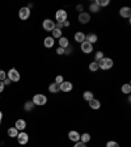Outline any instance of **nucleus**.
Returning a JSON list of instances; mask_svg holds the SVG:
<instances>
[{
	"instance_id": "20e7f679",
	"label": "nucleus",
	"mask_w": 131,
	"mask_h": 147,
	"mask_svg": "<svg viewBox=\"0 0 131 147\" xmlns=\"http://www.w3.org/2000/svg\"><path fill=\"white\" fill-rule=\"evenodd\" d=\"M67 17H68V13H67V11H64V9H58L56 13H55V20H56V22H64L67 20Z\"/></svg>"
},
{
	"instance_id": "7ed1b4c3",
	"label": "nucleus",
	"mask_w": 131,
	"mask_h": 147,
	"mask_svg": "<svg viewBox=\"0 0 131 147\" xmlns=\"http://www.w3.org/2000/svg\"><path fill=\"white\" fill-rule=\"evenodd\" d=\"M7 78H8L11 82H20V79H21V75H20V72H18L16 68H11V70L8 71V74H7Z\"/></svg>"
},
{
	"instance_id": "2eb2a0df",
	"label": "nucleus",
	"mask_w": 131,
	"mask_h": 147,
	"mask_svg": "<svg viewBox=\"0 0 131 147\" xmlns=\"http://www.w3.org/2000/svg\"><path fill=\"white\" fill-rule=\"evenodd\" d=\"M85 41L89 43H92V45H95V43L98 41V37H97V34H95V33L85 34Z\"/></svg>"
},
{
	"instance_id": "a211bd4d",
	"label": "nucleus",
	"mask_w": 131,
	"mask_h": 147,
	"mask_svg": "<svg viewBox=\"0 0 131 147\" xmlns=\"http://www.w3.org/2000/svg\"><path fill=\"white\" fill-rule=\"evenodd\" d=\"M58 43H59V47H62V49H66L67 46H70V41H68L67 37H60L58 40Z\"/></svg>"
},
{
	"instance_id": "4be33fe9",
	"label": "nucleus",
	"mask_w": 131,
	"mask_h": 147,
	"mask_svg": "<svg viewBox=\"0 0 131 147\" xmlns=\"http://www.w3.org/2000/svg\"><path fill=\"white\" fill-rule=\"evenodd\" d=\"M121 91H122V93H125V95H130V93H131V84H130V83L123 84L122 88H121Z\"/></svg>"
},
{
	"instance_id": "473e14b6",
	"label": "nucleus",
	"mask_w": 131,
	"mask_h": 147,
	"mask_svg": "<svg viewBox=\"0 0 131 147\" xmlns=\"http://www.w3.org/2000/svg\"><path fill=\"white\" fill-rule=\"evenodd\" d=\"M72 46H67V47H66V49H64V54H66V55H71V54H72Z\"/></svg>"
},
{
	"instance_id": "a878e982",
	"label": "nucleus",
	"mask_w": 131,
	"mask_h": 147,
	"mask_svg": "<svg viewBox=\"0 0 131 147\" xmlns=\"http://www.w3.org/2000/svg\"><path fill=\"white\" fill-rule=\"evenodd\" d=\"M34 107H36V105L33 104V101H26V102L24 104V110H26V112H30V110L34 109Z\"/></svg>"
},
{
	"instance_id": "393cba45",
	"label": "nucleus",
	"mask_w": 131,
	"mask_h": 147,
	"mask_svg": "<svg viewBox=\"0 0 131 147\" xmlns=\"http://www.w3.org/2000/svg\"><path fill=\"white\" fill-rule=\"evenodd\" d=\"M88 68H89V71H92V72H96V71L100 70V68H98V63H97V62H95V61L89 63Z\"/></svg>"
},
{
	"instance_id": "e433bc0d",
	"label": "nucleus",
	"mask_w": 131,
	"mask_h": 147,
	"mask_svg": "<svg viewBox=\"0 0 131 147\" xmlns=\"http://www.w3.org/2000/svg\"><path fill=\"white\" fill-rule=\"evenodd\" d=\"M4 88H5V86H4V83L3 82H0V93L4 91Z\"/></svg>"
},
{
	"instance_id": "dca6fc26",
	"label": "nucleus",
	"mask_w": 131,
	"mask_h": 147,
	"mask_svg": "<svg viewBox=\"0 0 131 147\" xmlns=\"http://www.w3.org/2000/svg\"><path fill=\"white\" fill-rule=\"evenodd\" d=\"M88 104H89V107H91V109H93V110H98L101 108V102L97 98H92L91 101H88Z\"/></svg>"
},
{
	"instance_id": "5701e85b",
	"label": "nucleus",
	"mask_w": 131,
	"mask_h": 147,
	"mask_svg": "<svg viewBox=\"0 0 131 147\" xmlns=\"http://www.w3.org/2000/svg\"><path fill=\"white\" fill-rule=\"evenodd\" d=\"M51 34H52L51 37H52V38H54V40H55V38H58V40H59L60 37H63V32H62L60 29H56V28H55L54 30L51 32Z\"/></svg>"
},
{
	"instance_id": "9b49d317",
	"label": "nucleus",
	"mask_w": 131,
	"mask_h": 147,
	"mask_svg": "<svg viewBox=\"0 0 131 147\" xmlns=\"http://www.w3.org/2000/svg\"><path fill=\"white\" fill-rule=\"evenodd\" d=\"M119 16L123 18H130L131 17V8L130 7H122L119 9Z\"/></svg>"
},
{
	"instance_id": "aec40b11",
	"label": "nucleus",
	"mask_w": 131,
	"mask_h": 147,
	"mask_svg": "<svg viewBox=\"0 0 131 147\" xmlns=\"http://www.w3.org/2000/svg\"><path fill=\"white\" fill-rule=\"evenodd\" d=\"M49 91L51 92V93H58V92H60V87H59V84H56V83H51L49 86Z\"/></svg>"
},
{
	"instance_id": "f704fd0d",
	"label": "nucleus",
	"mask_w": 131,
	"mask_h": 147,
	"mask_svg": "<svg viewBox=\"0 0 131 147\" xmlns=\"http://www.w3.org/2000/svg\"><path fill=\"white\" fill-rule=\"evenodd\" d=\"M56 54H58V55H63L64 54V49H62V47H58V49H56Z\"/></svg>"
},
{
	"instance_id": "f8f14e48",
	"label": "nucleus",
	"mask_w": 131,
	"mask_h": 147,
	"mask_svg": "<svg viewBox=\"0 0 131 147\" xmlns=\"http://www.w3.org/2000/svg\"><path fill=\"white\" fill-rule=\"evenodd\" d=\"M68 139H70L71 142H79L80 141V133L76 131V130H71L70 133H68Z\"/></svg>"
},
{
	"instance_id": "0eeeda50",
	"label": "nucleus",
	"mask_w": 131,
	"mask_h": 147,
	"mask_svg": "<svg viewBox=\"0 0 131 147\" xmlns=\"http://www.w3.org/2000/svg\"><path fill=\"white\" fill-rule=\"evenodd\" d=\"M16 138H17V142L21 144V146H25V144L29 142V134H26L25 131H20Z\"/></svg>"
},
{
	"instance_id": "f3484780",
	"label": "nucleus",
	"mask_w": 131,
	"mask_h": 147,
	"mask_svg": "<svg viewBox=\"0 0 131 147\" xmlns=\"http://www.w3.org/2000/svg\"><path fill=\"white\" fill-rule=\"evenodd\" d=\"M43 45H45L46 49H51L52 46L55 45V40L52 37H46L45 41H43Z\"/></svg>"
},
{
	"instance_id": "423d86ee",
	"label": "nucleus",
	"mask_w": 131,
	"mask_h": 147,
	"mask_svg": "<svg viewBox=\"0 0 131 147\" xmlns=\"http://www.w3.org/2000/svg\"><path fill=\"white\" fill-rule=\"evenodd\" d=\"M30 13H32V11L28 8V7H22V8L18 11V18L22 20V21H25V20H28V18L30 17Z\"/></svg>"
},
{
	"instance_id": "4c0bfd02",
	"label": "nucleus",
	"mask_w": 131,
	"mask_h": 147,
	"mask_svg": "<svg viewBox=\"0 0 131 147\" xmlns=\"http://www.w3.org/2000/svg\"><path fill=\"white\" fill-rule=\"evenodd\" d=\"M3 83H4V86H9V84H11V83H12V82H11V80H9V79H8V78H7V79H5V80H4V82H3Z\"/></svg>"
},
{
	"instance_id": "c756f323",
	"label": "nucleus",
	"mask_w": 131,
	"mask_h": 147,
	"mask_svg": "<svg viewBox=\"0 0 131 147\" xmlns=\"http://www.w3.org/2000/svg\"><path fill=\"white\" fill-rule=\"evenodd\" d=\"M106 147H119V143L117 141H109L106 143Z\"/></svg>"
},
{
	"instance_id": "7c9ffc66",
	"label": "nucleus",
	"mask_w": 131,
	"mask_h": 147,
	"mask_svg": "<svg viewBox=\"0 0 131 147\" xmlns=\"http://www.w3.org/2000/svg\"><path fill=\"white\" fill-rule=\"evenodd\" d=\"M63 82H64V78L62 76V75H56V76H55V82L54 83H56V84H62Z\"/></svg>"
},
{
	"instance_id": "2f4dec72",
	"label": "nucleus",
	"mask_w": 131,
	"mask_h": 147,
	"mask_svg": "<svg viewBox=\"0 0 131 147\" xmlns=\"http://www.w3.org/2000/svg\"><path fill=\"white\" fill-rule=\"evenodd\" d=\"M7 79V72L4 70H0V82H4Z\"/></svg>"
},
{
	"instance_id": "f257e3e1",
	"label": "nucleus",
	"mask_w": 131,
	"mask_h": 147,
	"mask_svg": "<svg viewBox=\"0 0 131 147\" xmlns=\"http://www.w3.org/2000/svg\"><path fill=\"white\" fill-rule=\"evenodd\" d=\"M97 63H98V68L102 71H107V70H110V68H113V66H114L113 59L107 58V57H104V58L101 59L100 62H97Z\"/></svg>"
},
{
	"instance_id": "412c9836",
	"label": "nucleus",
	"mask_w": 131,
	"mask_h": 147,
	"mask_svg": "<svg viewBox=\"0 0 131 147\" xmlns=\"http://www.w3.org/2000/svg\"><path fill=\"white\" fill-rule=\"evenodd\" d=\"M83 98L85 101H91L92 98H95V95H93V92L92 91H85L83 93Z\"/></svg>"
},
{
	"instance_id": "c9c22d12",
	"label": "nucleus",
	"mask_w": 131,
	"mask_h": 147,
	"mask_svg": "<svg viewBox=\"0 0 131 147\" xmlns=\"http://www.w3.org/2000/svg\"><path fill=\"white\" fill-rule=\"evenodd\" d=\"M83 9H84V7H83L81 4H79V5H76V11H77V12H79V13H81V12H83Z\"/></svg>"
},
{
	"instance_id": "ea45409f",
	"label": "nucleus",
	"mask_w": 131,
	"mask_h": 147,
	"mask_svg": "<svg viewBox=\"0 0 131 147\" xmlns=\"http://www.w3.org/2000/svg\"><path fill=\"white\" fill-rule=\"evenodd\" d=\"M1 119H3V113L0 112V122H1Z\"/></svg>"
},
{
	"instance_id": "cd10ccee",
	"label": "nucleus",
	"mask_w": 131,
	"mask_h": 147,
	"mask_svg": "<svg viewBox=\"0 0 131 147\" xmlns=\"http://www.w3.org/2000/svg\"><path fill=\"white\" fill-rule=\"evenodd\" d=\"M89 11H91L92 13H97L98 11H100V7H98L96 3H92L91 5H89Z\"/></svg>"
},
{
	"instance_id": "6e6552de",
	"label": "nucleus",
	"mask_w": 131,
	"mask_h": 147,
	"mask_svg": "<svg viewBox=\"0 0 131 147\" xmlns=\"http://www.w3.org/2000/svg\"><path fill=\"white\" fill-rule=\"evenodd\" d=\"M77 20H79V22H81V24H88V22L91 21V13L84 12V11H83L81 13H79Z\"/></svg>"
},
{
	"instance_id": "72a5a7b5",
	"label": "nucleus",
	"mask_w": 131,
	"mask_h": 147,
	"mask_svg": "<svg viewBox=\"0 0 131 147\" xmlns=\"http://www.w3.org/2000/svg\"><path fill=\"white\" fill-rule=\"evenodd\" d=\"M73 147H87V143H83L81 141H79V142H76V143L73 144Z\"/></svg>"
},
{
	"instance_id": "ddd939ff",
	"label": "nucleus",
	"mask_w": 131,
	"mask_h": 147,
	"mask_svg": "<svg viewBox=\"0 0 131 147\" xmlns=\"http://www.w3.org/2000/svg\"><path fill=\"white\" fill-rule=\"evenodd\" d=\"M15 127L18 130V133L20 131H24L25 127H26V121L25 119H17L15 123Z\"/></svg>"
},
{
	"instance_id": "bb28decb",
	"label": "nucleus",
	"mask_w": 131,
	"mask_h": 147,
	"mask_svg": "<svg viewBox=\"0 0 131 147\" xmlns=\"http://www.w3.org/2000/svg\"><path fill=\"white\" fill-rule=\"evenodd\" d=\"M95 3L101 8V7H107L110 4V1H109V0H96Z\"/></svg>"
},
{
	"instance_id": "58836bf2",
	"label": "nucleus",
	"mask_w": 131,
	"mask_h": 147,
	"mask_svg": "<svg viewBox=\"0 0 131 147\" xmlns=\"http://www.w3.org/2000/svg\"><path fill=\"white\" fill-rule=\"evenodd\" d=\"M63 26L64 28H68V26H70V21H68V20H66V21L63 22Z\"/></svg>"
},
{
	"instance_id": "4468645a",
	"label": "nucleus",
	"mask_w": 131,
	"mask_h": 147,
	"mask_svg": "<svg viewBox=\"0 0 131 147\" xmlns=\"http://www.w3.org/2000/svg\"><path fill=\"white\" fill-rule=\"evenodd\" d=\"M73 40L76 41L77 43H83L85 41V33H83V32H76V33L73 34Z\"/></svg>"
},
{
	"instance_id": "6ab92c4d",
	"label": "nucleus",
	"mask_w": 131,
	"mask_h": 147,
	"mask_svg": "<svg viewBox=\"0 0 131 147\" xmlns=\"http://www.w3.org/2000/svg\"><path fill=\"white\" fill-rule=\"evenodd\" d=\"M80 141L83 142V143H88V142L92 141V137L89 133H83V134H80Z\"/></svg>"
},
{
	"instance_id": "b1692460",
	"label": "nucleus",
	"mask_w": 131,
	"mask_h": 147,
	"mask_svg": "<svg viewBox=\"0 0 131 147\" xmlns=\"http://www.w3.org/2000/svg\"><path fill=\"white\" fill-rule=\"evenodd\" d=\"M18 135V130L13 126V127H9L8 129V137H11V138H16Z\"/></svg>"
},
{
	"instance_id": "9d476101",
	"label": "nucleus",
	"mask_w": 131,
	"mask_h": 147,
	"mask_svg": "<svg viewBox=\"0 0 131 147\" xmlns=\"http://www.w3.org/2000/svg\"><path fill=\"white\" fill-rule=\"evenodd\" d=\"M80 47H81V51L84 53V54H91V53H93V45L87 42V41L80 43Z\"/></svg>"
},
{
	"instance_id": "1a4fd4ad",
	"label": "nucleus",
	"mask_w": 131,
	"mask_h": 147,
	"mask_svg": "<svg viewBox=\"0 0 131 147\" xmlns=\"http://www.w3.org/2000/svg\"><path fill=\"white\" fill-rule=\"evenodd\" d=\"M59 87H60V91L64 92V93H68L73 89V84L71 82H67V80H64L62 84H59Z\"/></svg>"
},
{
	"instance_id": "c85d7f7f",
	"label": "nucleus",
	"mask_w": 131,
	"mask_h": 147,
	"mask_svg": "<svg viewBox=\"0 0 131 147\" xmlns=\"http://www.w3.org/2000/svg\"><path fill=\"white\" fill-rule=\"evenodd\" d=\"M104 57H105V55H104V53H102V51H97L95 54V62H100L101 59L104 58Z\"/></svg>"
},
{
	"instance_id": "39448f33",
	"label": "nucleus",
	"mask_w": 131,
	"mask_h": 147,
	"mask_svg": "<svg viewBox=\"0 0 131 147\" xmlns=\"http://www.w3.org/2000/svg\"><path fill=\"white\" fill-rule=\"evenodd\" d=\"M42 28L46 32H52L55 29V21H52L51 18H45L42 22Z\"/></svg>"
},
{
	"instance_id": "f03ea898",
	"label": "nucleus",
	"mask_w": 131,
	"mask_h": 147,
	"mask_svg": "<svg viewBox=\"0 0 131 147\" xmlns=\"http://www.w3.org/2000/svg\"><path fill=\"white\" fill-rule=\"evenodd\" d=\"M32 101H33V104L36 107H43V105L47 104V97L45 95H42V93H37V95L33 96Z\"/></svg>"
}]
</instances>
